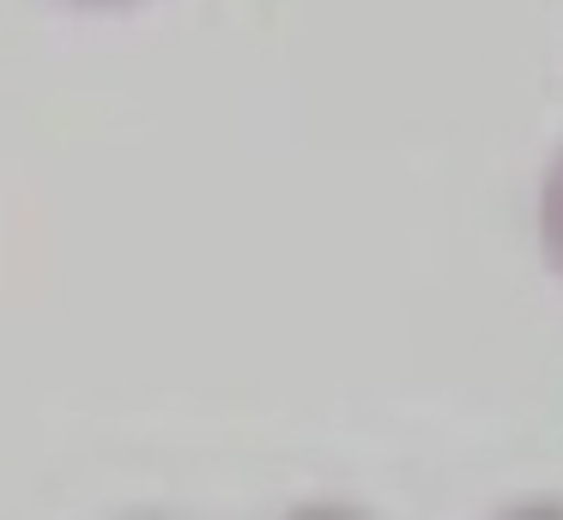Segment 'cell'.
Wrapping results in <instances>:
<instances>
[{
	"label": "cell",
	"instance_id": "cell-5",
	"mask_svg": "<svg viewBox=\"0 0 563 520\" xmlns=\"http://www.w3.org/2000/svg\"><path fill=\"white\" fill-rule=\"evenodd\" d=\"M122 520H176V515H122Z\"/></svg>",
	"mask_w": 563,
	"mask_h": 520
},
{
	"label": "cell",
	"instance_id": "cell-1",
	"mask_svg": "<svg viewBox=\"0 0 563 520\" xmlns=\"http://www.w3.org/2000/svg\"><path fill=\"white\" fill-rule=\"evenodd\" d=\"M533 254L563 285V145L539 164V181H533Z\"/></svg>",
	"mask_w": 563,
	"mask_h": 520
},
{
	"label": "cell",
	"instance_id": "cell-2",
	"mask_svg": "<svg viewBox=\"0 0 563 520\" xmlns=\"http://www.w3.org/2000/svg\"><path fill=\"white\" fill-rule=\"evenodd\" d=\"M273 520H382V515L364 502H340V496H309V502H291Z\"/></svg>",
	"mask_w": 563,
	"mask_h": 520
},
{
	"label": "cell",
	"instance_id": "cell-4",
	"mask_svg": "<svg viewBox=\"0 0 563 520\" xmlns=\"http://www.w3.org/2000/svg\"><path fill=\"white\" fill-rule=\"evenodd\" d=\"M62 7H79V12H122V7H140V0H62Z\"/></svg>",
	"mask_w": 563,
	"mask_h": 520
},
{
	"label": "cell",
	"instance_id": "cell-3",
	"mask_svg": "<svg viewBox=\"0 0 563 520\" xmlns=\"http://www.w3.org/2000/svg\"><path fill=\"white\" fill-rule=\"evenodd\" d=\"M485 520H563V496H515V502L490 508Z\"/></svg>",
	"mask_w": 563,
	"mask_h": 520
}]
</instances>
